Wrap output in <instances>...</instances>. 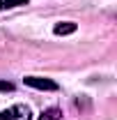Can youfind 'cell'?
<instances>
[{
    "label": "cell",
    "instance_id": "1",
    "mask_svg": "<svg viewBox=\"0 0 117 120\" xmlns=\"http://www.w3.org/2000/svg\"><path fill=\"white\" fill-rule=\"evenodd\" d=\"M0 120H30V109L25 104H14L0 111Z\"/></svg>",
    "mask_w": 117,
    "mask_h": 120
},
{
    "label": "cell",
    "instance_id": "2",
    "mask_svg": "<svg viewBox=\"0 0 117 120\" xmlns=\"http://www.w3.org/2000/svg\"><path fill=\"white\" fill-rule=\"evenodd\" d=\"M23 83L34 90H58V83L51 81V79H44V76H25Z\"/></svg>",
    "mask_w": 117,
    "mask_h": 120
},
{
    "label": "cell",
    "instance_id": "3",
    "mask_svg": "<svg viewBox=\"0 0 117 120\" xmlns=\"http://www.w3.org/2000/svg\"><path fill=\"white\" fill-rule=\"evenodd\" d=\"M53 32H55V35H71V32H76V23H71V21L58 23V26L53 28Z\"/></svg>",
    "mask_w": 117,
    "mask_h": 120
},
{
    "label": "cell",
    "instance_id": "4",
    "mask_svg": "<svg viewBox=\"0 0 117 120\" xmlns=\"http://www.w3.org/2000/svg\"><path fill=\"white\" fill-rule=\"evenodd\" d=\"M60 118H62V111L55 109V106H53V109H46L44 113L39 116V120H60Z\"/></svg>",
    "mask_w": 117,
    "mask_h": 120
},
{
    "label": "cell",
    "instance_id": "5",
    "mask_svg": "<svg viewBox=\"0 0 117 120\" xmlns=\"http://www.w3.org/2000/svg\"><path fill=\"white\" fill-rule=\"evenodd\" d=\"M25 2L28 0H0V9H14V7H21Z\"/></svg>",
    "mask_w": 117,
    "mask_h": 120
},
{
    "label": "cell",
    "instance_id": "6",
    "mask_svg": "<svg viewBox=\"0 0 117 120\" xmlns=\"http://www.w3.org/2000/svg\"><path fill=\"white\" fill-rule=\"evenodd\" d=\"M12 90H14V86L9 81H0V92H12Z\"/></svg>",
    "mask_w": 117,
    "mask_h": 120
}]
</instances>
